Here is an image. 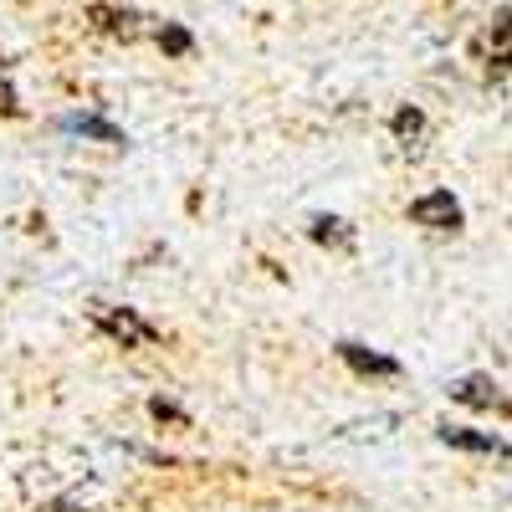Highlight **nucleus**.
Wrapping results in <instances>:
<instances>
[{"label":"nucleus","mask_w":512,"mask_h":512,"mask_svg":"<svg viewBox=\"0 0 512 512\" xmlns=\"http://www.w3.org/2000/svg\"><path fill=\"white\" fill-rule=\"evenodd\" d=\"M93 328H98L103 338H113V344H123V349L159 344V328H154L144 313H134V308H93Z\"/></svg>","instance_id":"nucleus-1"},{"label":"nucleus","mask_w":512,"mask_h":512,"mask_svg":"<svg viewBox=\"0 0 512 512\" xmlns=\"http://www.w3.org/2000/svg\"><path fill=\"white\" fill-rule=\"evenodd\" d=\"M410 221L425 226V231H461L466 226V210L451 190H431V195H420L410 200Z\"/></svg>","instance_id":"nucleus-2"},{"label":"nucleus","mask_w":512,"mask_h":512,"mask_svg":"<svg viewBox=\"0 0 512 512\" xmlns=\"http://www.w3.org/2000/svg\"><path fill=\"white\" fill-rule=\"evenodd\" d=\"M88 26L98 36H113V41H139L144 31V16L134 6H113V0H93L88 6Z\"/></svg>","instance_id":"nucleus-3"},{"label":"nucleus","mask_w":512,"mask_h":512,"mask_svg":"<svg viewBox=\"0 0 512 512\" xmlns=\"http://www.w3.org/2000/svg\"><path fill=\"white\" fill-rule=\"evenodd\" d=\"M333 354L344 359L354 374H364V379H395V374H400V359H390V354H374V349L354 344V338H338Z\"/></svg>","instance_id":"nucleus-4"},{"label":"nucleus","mask_w":512,"mask_h":512,"mask_svg":"<svg viewBox=\"0 0 512 512\" xmlns=\"http://www.w3.org/2000/svg\"><path fill=\"white\" fill-rule=\"evenodd\" d=\"M57 128L62 134H77V139H93V144H113V149L128 144V134L118 123H108L103 113H67V118H57Z\"/></svg>","instance_id":"nucleus-5"},{"label":"nucleus","mask_w":512,"mask_h":512,"mask_svg":"<svg viewBox=\"0 0 512 512\" xmlns=\"http://www.w3.org/2000/svg\"><path fill=\"white\" fill-rule=\"evenodd\" d=\"M451 400L456 405H466V410H507V400H502V384L492 379V374H466V379H456L451 384Z\"/></svg>","instance_id":"nucleus-6"},{"label":"nucleus","mask_w":512,"mask_h":512,"mask_svg":"<svg viewBox=\"0 0 512 512\" xmlns=\"http://www.w3.org/2000/svg\"><path fill=\"white\" fill-rule=\"evenodd\" d=\"M441 446L451 451H472V456H507V441L487 436V431H472V425H436Z\"/></svg>","instance_id":"nucleus-7"},{"label":"nucleus","mask_w":512,"mask_h":512,"mask_svg":"<svg viewBox=\"0 0 512 512\" xmlns=\"http://www.w3.org/2000/svg\"><path fill=\"white\" fill-rule=\"evenodd\" d=\"M390 134L400 139V149L405 154H420V144H425V113L420 108H395V118H390Z\"/></svg>","instance_id":"nucleus-8"},{"label":"nucleus","mask_w":512,"mask_h":512,"mask_svg":"<svg viewBox=\"0 0 512 512\" xmlns=\"http://www.w3.org/2000/svg\"><path fill=\"white\" fill-rule=\"evenodd\" d=\"M308 241H318V246H354V231H349V221H338V216H313L308 221Z\"/></svg>","instance_id":"nucleus-9"},{"label":"nucleus","mask_w":512,"mask_h":512,"mask_svg":"<svg viewBox=\"0 0 512 512\" xmlns=\"http://www.w3.org/2000/svg\"><path fill=\"white\" fill-rule=\"evenodd\" d=\"M159 47H164V57H190L195 52V36L180 21H164L159 26Z\"/></svg>","instance_id":"nucleus-10"},{"label":"nucleus","mask_w":512,"mask_h":512,"mask_svg":"<svg viewBox=\"0 0 512 512\" xmlns=\"http://www.w3.org/2000/svg\"><path fill=\"white\" fill-rule=\"evenodd\" d=\"M149 415H154L159 425H190V415H185L175 400H164V395H154V400H149Z\"/></svg>","instance_id":"nucleus-11"},{"label":"nucleus","mask_w":512,"mask_h":512,"mask_svg":"<svg viewBox=\"0 0 512 512\" xmlns=\"http://www.w3.org/2000/svg\"><path fill=\"white\" fill-rule=\"evenodd\" d=\"M0 118H21V93L11 88V77H0Z\"/></svg>","instance_id":"nucleus-12"},{"label":"nucleus","mask_w":512,"mask_h":512,"mask_svg":"<svg viewBox=\"0 0 512 512\" xmlns=\"http://www.w3.org/2000/svg\"><path fill=\"white\" fill-rule=\"evenodd\" d=\"M36 512H82V507H77L72 497H52V502H41Z\"/></svg>","instance_id":"nucleus-13"}]
</instances>
